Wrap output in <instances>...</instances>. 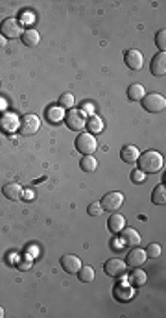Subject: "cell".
Listing matches in <instances>:
<instances>
[{"instance_id":"35","label":"cell","mask_w":166,"mask_h":318,"mask_svg":"<svg viewBox=\"0 0 166 318\" xmlns=\"http://www.w3.org/2000/svg\"><path fill=\"white\" fill-rule=\"evenodd\" d=\"M0 318H4V307L0 305Z\"/></svg>"},{"instance_id":"15","label":"cell","mask_w":166,"mask_h":318,"mask_svg":"<svg viewBox=\"0 0 166 318\" xmlns=\"http://www.w3.org/2000/svg\"><path fill=\"white\" fill-rule=\"evenodd\" d=\"M151 72L155 76H165L166 74V54L159 52L157 56H153L151 60Z\"/></svg>"},{"instance_id":"29","label":"cell","mask_w":166,"mask_h":318,"mask_svg":"<svg viewBox=\"0 0 166 318\" xmlns=\"http://www.w3.org/2000/svg\"><path fill=\"white\" fill-rule=\"evenodd\" d=\"M133 296V291L131 289H124V287H116V298H120V300H129Z\"/></svg>"},{"instance_id":"18","label":"cell","mask_w":166,"mask_h":318,"mask_svg":"<svg viewBox=\"0 0 166 318\" xmlns=\"http://www.w3.org/2000/svg\"><path fill=\"white\" fill-rule=\"evenodd\" d=\"M22 43L30 46V48H34L37 44L41 43V34L35 30V28H28L24 30V34H22Z\"/></svg>"},{"instance_id":"10","label":"cell","mask_w":166,"mask_h":318,"mask_svg":"<svg viewBox=\"0 0 166 318\" xmlns=\"http://www.w3.org/2000/svg\"><path fill=\"white\" fill-rule=\"evenodd\" d=\"M124 61L128 65V69H131V71H140L142 67H144V56L139 52V50H128L126 56H124Z\"/></svg>"},{"instance_id":"19","label":"cell","mask_w":166,"mask_h":318,"mask_svg":"<svg viewBox=\"0 0 166 318\" xmlns=\"http://www.w3.org/2000/svg\"><path fill=\"white\" fill-rule=\"evenodd\" d=\"M85 128L89 130V133H100L104 132V120H102V117L100 115H91L87 119V122H85Z\"/></svg>"},{"instance_id":"34","label":"cell","mask_w":166,"mask_h":318,"mask_svg":"<svg viewBox=\"0 0 166 318\" xmlns=\"http://www.w3.org/2000/svg\"><path fill=\"white\" fill-rule=\"evenodd\" d=\"M24 196H26L28 200H30V198H34V193H32V191H28V193H24Z\"/></svg>"},{"instance_id":"5","label":"cell","mask_w":166,"mask_h":318,"mask_svg":"<svg viewBox=\"0 0 166 318\" xmlns=\"http://www.w3.org/2000/svg\"><path fill=\"white\" fill-rule=\"evenodd\" d=\"M96 148H98V142L92 133H89V132L79 133L78 139H76V150L81 152L83 156H91Z\"/></svg>"},{"instance_id":"11","label":"cell","mask_w":166,"mask_h":318,"mask_svg":"<svg viewBox=\"0 0 166 318\" xmlns=\"http://www.w3.org/2000/svg\"><path fill=\"white\" fill-rule=\"evenodd\" d=\"M61 266L63 270L67 272V274H78L79 268H81V259L78 256H74V254H65L61 257Z\"/></svg>"},{"instance_id":"13","label":"cell","mask_w":166,"mask_h":318,"mask_svg":"<svg viewBox=\"0 0 166 318\" xmlns=\"http://www.w3.org/2000/svg\"><path fill=\"white\" fill-rule=\"evenodd\" d=\"M146 263V252L144 250H140V248H133L131 252L128 254L126 257V265L131 266V268H137V266H142Z\"/></svg>"},{"instance_id":"4","label":"cell","mask_w":166,"mask_h":318,"mask_svg":"<svg viewBox=\"0 0 166 318\" xmlns=\"http://www.w3.org/2000/svg\"><path fill=\"white\" fill-rule=\"evenodd\" d=\"M65 122L69 126V130L72 132H81V130H85V122H87V117L83 111H79V109H70L69 113H65Z\"/></svg>"},{"instance_id":"21","label":"cell","mask_w":166,"mask_h":318,"mask_svg":"<svg viewBox=\"0 0 166 318\" xmlns=\"http://www.w3.org/2000/svg\"><path fill=\"white\" fill-rule=\"evenodd\" d=\"M79 167L83 172H94L98 168V159L91 154V156H83V159L79 161Z\"/></svg>"},{"instance_id":"25","label":"cell","mask_w":166,"mask_h":318,"mask_svg":"<svg viewBox=\"0 0 166 318\" xmlns=\"http://www.w3.org/2000/svg\"><path fill=\"white\" fill-rule=\"evenodd\" d=\"M78 278H79V281H83V283H91V281H94V268L92 266H81L79 268V272H78Z\"/></svg>"},{"instance_id":"31","label":"cell","mask_w":166,"mask_h":318,"mask_svg":"<svg viewBox=\"0 0 166 318\" xmlns=\"http://www.w3.org/2000/svg\"><path fill=\"white\" fill-rule=\"evenodd\" d=\"M15 265H17L18 270H30L34 263H32V257H22V259H20L18 263H15Z\"/></svg>"},{"instance_id":"14","label":"cell","mask_w":166,"mask_h":318,"mask_svg":"<svg viewBox=\"0 0 166 318\" xmlns=\"http://www.w3.org/2000/svg\"><path fill=\"white\" fill-rule=\"evenodd\" d=\"M2 193H4V196H6L8 200L17 202V200H20V198L24 196V189L18 185V183H8V185H4Z\"/></svg>"},{"instance_id":"6","label":"cell","mask_w":166,"mask_h":318,"mask_svg":"<svg viewBox=\"0 0 166 318\" xmlns=\"http://www.w3.org/2000/svg\"><path fill=\"white\" fill-rule=\"evenodd\" d=\"M0 130L4 133H15L17 130H20V117L6 111L0 115Z\"/></svg>"},{"instance_id":"12","label":"cell","mask_w":166,"mask_h":318,"mask_svg":"<svg viewBox=\"0 0 166 318\" xmlns=\"http://www.w3.org/2000/svg\"><path fill=\"white\" fill-rule=\"evenodd\" d=\"M120 244L128 248H135L140 244V233L133 228H124L120 231Z\"/></svg>"},{"instance_id":"8","label":"cell","mask_w":166,"mask_h":318,"mask_svg":"<svg viewBox=\"0 0 166 318\" xmlns=\"http://www.w3.org/2000/svg\"><path fill=\"white\" fill-rule=\"evenodd\" d=\"M39 128H41V119L34 113H28L20 119V132L24 135H34L39 132Z\"/></svg>"},{"instance_id":"1","label":"cell","mask_w":166,"mask_h":318,"mask_svg":"<svg viewBox=\"0 0 166 318\" xmlns=\"http://www.w3.org/2000/svg\"><path fill=\"white\" fill-rule=\"evenodd\" d=\"M137 163H139V170H142L144 174H157L165 168V158L157 150H148L140 154Z\"/></svg>"},{"instance_id":"2","label":"cell","mask_w":166,"mask_h":318,"mask_svg":"<svg viewBox=\"0 0 166 318\" xmlns=\"http://www.w3.org/2000/svg\"><path fill=\"white\" fill-rule=\"evenodd\" d=\"M0 34L6 37V39H17V37H22V34H24L22 22L15 17L4 19L2 24H0Z\"/></svg>"},{"instance_id":"7","label":"cell","mask_w":166,"mask_h":318,"mask_svg":"<svg viewBox=\"0 0 166 318\" xmlns=\"http://www.w3.org/2000/svg\"><path fill=\"white\" fill-rule=\"evenodd\" d=\"M102 209L105 211H118L120 207L124 205V195L122 193H118V191H113V193H107V195L102 198Z\"/></svg>"},{"instance_id":"33","label":"cell","mask_w":166,"mask_h":318,"mask_svg":"<svg viewBox=\"0 0 166 318\" xmlns=\"http://www.w3.org/2000/svg\"><path fill=\"white\" fill-rule=\"evenodd\" d=\"M6 44H8V39L0 34V48H2V46H6Z\"/></svg>"},{"instance_id":"32","label":"cell","mask_w":166,"mask_h":318,"mask_svg":"<svg viewBox=\"0 0 166 318\" xmlns=\"http://www.w3.org/2000/svg\"><path fill=\"white\" fill-rule=\"evenodd\" d=\"M131 179L135 183H142V181H144V172H142V170H135L131 174Z\"/></svg>"},{"instance_id":"9","label":"cell","mask_w":166,"mask_h":318,"mask_svg":"<svg viewBox=\"0 0 166 318\" xmlns=\"http://www.w3.org/2000/svg\"><path fill=\"white\" fill-rule=\"evenodd\" d=\"M104 270L105 274L111 278H124L128 272V265H126V261H120V259H109L104 265Z\"/></svg>"},{"instance_id":"23","label":"cell","mask_w":166,"mask_h":318,"mask_svg":"<svg viewBox=\"0 0 166 318\" xmlns=\"http://www.w3.org/2000/svg\"><path fill=\"white\" fill-rule=\"evenodd\" d=\"M151 202L155 205H165L166 202V189L165 185H157L151 193Z\"/></svg>"},{"instance_id":"28","label":"cell","mask_w":166,"mask_h":318,"mask_svg":"<svg viewBox=\"0 0 166 318\" xmlns=\"http://www.w3.org/2000/svg\"><path fill=\"white\" fill-rule=\"evenodd\" d=\"M155 43H157L159 50H161V52H165V48H166V30H165V28H163V30H159V32H157Z\"/></svg>"},{"instance_id":"20","label":"cell","mask_w":166,"mask_h":318,"mask_svg":"<svg viewBox=\"0 0 166 318\" xmlns=\"http://www.w3.org/2000/svg\"><path fill=\"white\" fill-rule=\"evenodd\" d=\"M144 95H146V89H144V85H140V83H133L128 89V98L133 100V102H140L144 98Z\"/></svg>"},{"instance_id":"27","label":"cell","mask_w":166,"mask_h":318,"mask_svg":"<svg viewBox=\"0 0 166 318\" xmlns=\"http://www.w3.org/2000/svg\"><path fill=\"white\" fill-rule=\"evenodd\" d=\"M144 252H146V257H151V259H157V257L161 256V254H163V248L159 246V244H155V242H153V244H148V248H146Z\"/></svg>"},{"instance_id":"24","label":"cell","mask_w":166,"mask_h":318,"mask_svg":"<svg viewBox=\"0 0 166 318\" xmlns=\"http://www.w3.org/2000/svg\"><path fill=\"white\" fill-rule=\"evenodd\" d=\"M146 279H148V278L144 274V270H140L139 266H137L131 272V276H129V281H131L133 287H142V285L146 283Z\"/></svg>"},{"instance_id":"3","label":"cell","mask_w":166,"mask_h":318,"mask_svg":"<svg viewBox=\"0 0 166 318\" xmlns=\"http://www.w3.org/2000/svg\"><path fill=\"white\" fill-rule=\"evenodd\" d=\"M142 102V107L148 111V113H161L166 107V98L159 93H149V95H144V98L140 100Z\"/></svg>"},{"instance_id":"17","label":"cell","mask_w":166,"mask_h":318,"mask_svg":"<svg viewBox=\"0 0 166 318\" xmlns=\"http://www.w3.org/2000/svg\"><path fill=\"white\" fill-rule=\"evenodd\" d=\"M107 228H109V231H111V233L118 235V233L126 228V219H124L122 215H116V213H113V215L107 219Z\"/></svg>"},{"instance_id":"30","label":"cell","mask_w":166,"mask_h":318,"mask_svg":"<svg viewBox=\"0 0 166 318\" xmlns=\"http://www.w3.org/2000/svg\"><path fill=\"white\" fill-rule=\"evenodd\" d=\"M102 211H104V209H102V203H100V202L91 203V205H89V209H87V213L91 215V217H100V215H102Z\"/></svg>"},{"instance_id":"22","label":"cell","mask_w":166,"mask_h":318,"mask_svg":"<svg viewBox=\"0 0 166 318\" xmlns=\"http://www.w3.org/2000/svg\"><path fill=\"white\" fill-rule=\"evenodd\" d=\"M48 120L54 124L61 122V120H65V113H63V107L61 106H54V107H48Z\"/></svg>"},{"instance_id":"16","label":"cell","mask_w":166,"mask_h":318,"mask_svg":"<svg viewBox=\"0 0 166 318\" xmlns=\"http://www.w3.org/2000/svg\"><path fill=\"white\" fill-rule=\"evenodd\" d=\"M140 152L137 146H133V144H126L122 150H120V158H122L124 163H128V165H133V163H137V159H139Z\"/></svg>"},{"instance_id":"26","label":"cell","mask_w":166,"mask_h":318,"mask_svg":"<svg viewBox=\"0 0 166 318\" xmlns=\"http://www.w3.org/2000/svg\"><path fill=\"white\" fill-rule=\"evenodd\" d=\"M74 102H76V98H74V95L72 93H63L61 97H59V106L61 107H74Z\"/></svg>"}]
</instances>
